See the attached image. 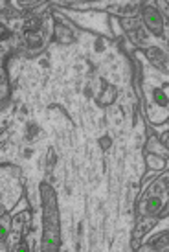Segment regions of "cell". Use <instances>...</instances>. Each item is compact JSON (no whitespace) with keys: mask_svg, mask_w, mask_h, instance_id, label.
<instances>
[{"mask_svg":"<svg viewBox=\"0 0 169 252\" xmlns=\"http://www.w3.org/2000/svg\"><path fill=\"white\" fill-rule=\"evenodd\" d=\"M143 105L145 116L153 126H162L169 120V96L162 87L143 83Z\"/></svg>","mask_w":169,"mask_h":252,"instance_id":"1","label":"cell"},{"mask_svg":"<svg viewBox=\"0 0 169 252\" xmlns=\"http://www.w3.org/2000/svg\"><path fill=\"white\" fill-rule=\"evenodd\" d=\"M141 17H143V24L145 28L156 37L164 35V19L160 11H158V6L156 4H143L141 6Z\"/></svg>","mask_w":169,"mask_h":252,"instance_id":"2","label":"cell"},{"mask_svg":"<svg viewBox=\"0 0 169 252\" xmlns=\"http://www.w3.org/2000/svg\"><path fill=\"white\" fill-rule=\"evenodd\" d=\"M147 57L151 59V63L155 64L156 68H162V70L169 72V57H168V54H164L160 48L151 46V48L147 50Z\"/></svg>","mask_w":169,"mask_h":252,"instance_id":"3","label":"cell"},{"mask_svg":"<svg viewBox=\"0 0 169 252\" xmlns=\"http://www.w3.org/2000/svg\"><path fill=\"white\" fill-rule=\"evenodd\" d=\"M147 166L151 171H162L166 168V158L158 157V155H147Z\"/></svg>","mask_w":169,"mask_h":252,"instance_id":"4","label":"cell"},{"mask_svg":"<svg viewBox=\"0 0 169 252\" xmlns=\"http://www.w3.org/2000/svg\"><path fill=\"white\" fill-rule=\"evenodd\" d=\"M56 33H57V39H61L63 42H72V39H74V37H72L70 33L66 32V28H64L63 24H57V26H56Z\"/></svg>","mask_w":169,"mask_h":252,"instance_id":"5","label":"cell"},{"mask_svg":"<svg viewBox=\"0 0 169 252\" xmlns=\"http://www.w3.org/2000/svg\"><path fill=\"white\" fill-rule=\"evenodd\" d=\"M6 234H7V228H6V219H2V224H0V239H2V243L6 241Z\"/></svg>","mask_w":169,"mask_h":252,"instance_id":"6","label":"cell"},{"mask_svg":"<svg viewBox=\"0 0 169 252\" xmlns=\"http://www.w3.org/2000/svg\"><path fill=\"white\" fill-rule=\"evenodd\" d=\"M158 140L162 142V146L166 147V149H168V151H169V131H166V133H164L162 136L158 138Z\"/></svg>","mask_w":169,"mask_h":252,"instance_id":"7","label":"cell"},{"mask_svg":"<svg viewBox=\"0 0 169 252\" xmlns=\"http://www.w3.org/2000/svg\"><path fill=\"white\" fill-rule=\"evenodd\" d=\"M101 146H103V147H109V136L101 138Z\"/></svg>","mask_w":169,"mask_h":252,"instance_id":"8","label":"cell"}]
</instances>
